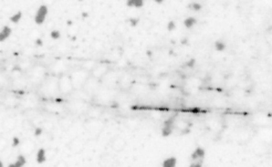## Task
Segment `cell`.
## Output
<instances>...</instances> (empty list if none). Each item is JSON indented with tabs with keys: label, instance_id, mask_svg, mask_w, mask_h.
Masks as SVG:
<instances>
[{
	"label": "cell",
	"instance_id": "cell-10",
	"mask_svg": "<svg viewBox=\"0 0 272 167\" xmlns=\"http://www.w3.org/2000/svg\"><path fill=\"white\" fill-rule=\"evenodd\" d=\"M214 47H215L216 51H218V52H222V51L226 50L227 44L225 43L222 40H217V41L215 42V44H214Z\"/></svg>",
	"mask_w": 272,
	"mask_h": 167
},
{
	"label": "cell",
	"instance_id": "cell-9",
	"mask_svg": "<svg viewBox=\"0 0 272 167\" xmlns=\"http://www.w3.org/2000/svg\"><path fill=\"white\" fill-rule=\"evenodd\" d=\"M196 23H197V19L195 17H188V18H186V20L184 21V26L186 27L187 29H191Z\"/></svg>",
	"mask_w": 272,
	"mask_h": 167
},
{
	"label": "cell",
	"instance_id": "cell-20",
	"mask_svg": "<svg viewBox=\"0 0 272 167\" xmlns=\"http://www.w3.org/2000/svg\"><path fill=\"white\" fill-rule=\"evenodd\" d=\"M2 166H3V164H2V162L0 160V167H2Z\"/></svg>",
	"mask_w": 272,
	"mask_h": 167
},
{
	"label": "cell",
	"instance_id": "cell-2",
	"mask_svg": "<svg viewBox=\"0 0 272 167\" xmlns=\"http://www.w3.org/2000/svg\"><path fill=\"white\" fill-rule=\"evenodd\" d=\"M11 33H12V29L9 26H3L0 29V42L7 41L8 39L10 38V36H11Z\"/></svg>",
	"mask_w": 272,
	"mask_h": 167
},
{
	"label": "cell",
	"instance_id": "cell-4",
	"mask_svg": "<svg viewBox=\"0 0 272 167\" xmlns=\"http://www.w3.org/2000/svg\"><path fill=\"white\" fill-rule=\"evenodd\" d=\"M26 164H27V158H26V156L20 154V155L17 156L16 162H14V164H10L9 167H22V166H24Z\"/></svg>",
	"mask_w": 272,
	"mask_h": 167
},
{
	"label": "cell",
	"instance_id": "cell-16",
	"mask_svg": "<svg viewBox=\"0 0 272 167\" xmlns=\"http://www.w3.org/2000/svg\"><path fill=\"white\" fill-rule=\"evenodd\" d=\"M42 132H43L42 127H36V130H35V136H40V135L42 134Z\"/></svg>",
	"mask_w": 272,
	"mask_h": 167
},
{
	"label": "cell",
	"instance_id": "cell-1",
	"mask_svg": "<svg viewBox=\"0 0 272 167\" xmlns=\"http://www.w3.org/2000/svg\"><path fill=\"white\" fill-rule=\"evenodd\" d=\"M49 14V9L47 5H41L40 7L37 9L36 14H35V22L37 24H42L44 23L47 17Z\"/></svg>",
	"mask_w": 272,
	"mask_h": 167
},
{
	"label": "cell",
	"instance_id": "cell-14",
	"mask_svg": "<svg viewBox=\"0 0 272 167\" xmlns=\"http://www.w3.org/2000/svg\"><path fill=\"white\" fill-rule=\"evenodd\" d=\"M175 28H176V22L175 21H169L168 23H167V30L168 31H173V30H175Z\"/></svg>",
	"mask_w": 272,
	"mask_h": 167
},
{
	"label": "cell",
	"instance_id": "cell-17",
	"mask_svg": "<svg viewBox=\"0 0 272 167\" xmlns=\"http://www.w3.org/2000/svg\"><path fill=\"white\" fill-rule=\"evenodd\" d=\"M195 62H196V60H195V59H191V60H189L186 63V66H188V68H194V66H195Z\"/></svg>",
	"mask_w": 272,
	"mask_h": 167
},
{
	"label": "cell",
	"instance_id": "cell-19",
	"mask_svg": "<svg viewBox=\"0 0 272 167\" xmlns=\"http://www.w3.org/2000/svg\"><path fill=\"white\" fill-rule=\"evenodd\" d=\"M156 3H163L164 2V0H154Z\"/></svg>",
	"mask_w": 272,
	"mask_h": 167
},
{
	"label": "cell",
	"instance_id": "cell-15",
	"mask_svg": "<svg viewBox=\"0 0 272 167\" xmlns=\"http://www.w3.org/2000/svg\"><path fill=\"white\" fill-rule=\"evenodd\" d=\"M19 144H20V138L14 136V137L12 138V147H17Z\"/></svg>",
	"mask_w": 272,
	"mask_h": 167
},
{
	"label": "cell",
	"instance_id": "cell-6",
	"mask_svg": "<svg viewBox=\"0 0 272 167\" xmlns=\"http://www.w3.org/2000/svg\"><path fill=\"white\" fill-rule=\"evenodd\" d=\"M36 160L39 164H43L45 160H47V155H45V149L44 148H40L36 154Z\"/></svg>",
	"mask_w": 272,
	"mask_h": 167
},
{
	"label": "cell",
	"instance_id": "cell-5",
	"mask_svg": "<svg viewBox=\"0 0 272 167\" xmlns=\"http://www.w3.org/2000/svg\"><path fill=\"white\" fill-rule=\"evenodd\" d=\"M177 165V158L175 156H172V157H167L165 158L162 166L163 167H175Z\"/></svg>",
	"mask_w": 272,
	"mask_h": 167
},
{
	"label": "cell",
	"instance_id": "cell-12",
	"mask_svg": "<svg viewBox=\"0 0 272 167\" xmlns=\"http://www.w3.org/2000/svg\"><path fill=\"white\" fill-rule=\"evenodd\" d=\"M188 8H189L190 10H193V11H200L202 7H201L200 3H198V2H191V3L188 6Z\"/></svg>",
	"mask_w": 272,
	"mask_h": 167
},
{
	"label": "cell",
	"instance_id": "cell-18",
	"mask_svg": "<svg viewBox=\"0 0 272 167\" xmlns=\"http://www.w3.org/2000/svg\"><path fill=\"white\" fill-rule=\"evenodd\" d=\"M35 43L38 45V47H42V44H43V41H42V39L41 38H38V39H36V41H35Z\"/></svg>",
	"mask_w": 272,
	"mask_h": 167
},
{
	"label": "cell",
	"instance_id": "cell-8",
	"mask_svg": "<svg viewBox=\"0 0 272 167\" xmlns=\"http://www.w3.org/2000/svg\"><path fill=\"white\" fill-rule=\"evenodd\" d=\"M21 19H22V12H21V11H17V12H14V15H11V16H10V18H9L10 22H11V23H14V24L19 23V22L21 21Z\"/></svg>",
	"mask_w": 272,
	"mask_h": 167
},
{
	"label": "cell",
	"instance_id": "cell-13",
	"mask_svg": "<svg viewBox=\"0 0 272 167\" xmlns=\"http://www.w3.org/2000/svg\"><path fill=\"white\" fill-rule=\"evenodd\" d=\"M50 37H51V39H53V40H58V39H60V37H61V32H60V30H58V29L52 30V31L50 32Z\"/></svg>",
	"mask_w": 272,
	"mask_h": 167
},
{
	"label": "cell",
	"instance_id": "cell-3",
	"mask_svg": "<svg viewBox=\"0 0 272 167\" xmlns=\"http://www.w3.org/2000/svg\"><path fill=\"white\" fill-rule=\"evenodd\" d=\"M205 155H206L205 149H204L202 147H197V148L194 151L193 154H191L190 158H191V160H202L204 157H205Z\"/></svg>",
	"mask_w": 272,
	"mask_h": 167
},
{
	"label": "cell",
	"instance_id": "cell-21",
	"mask_svg": "<svg viewBox=\"0 0 272 167\" xmlns=\"http://www.w3.org/2000/svg\"><path fill=\"white\" fill-rule=\"evenodd\" d=\"M79 1H82V0H79Z\"/></svg>",
	"mask_w": 272,
	"mask_h": 167
},
{
	"label": "cell",
	"instance_id": "cell-11",
	"mask_svg": "<svg viewBox=\"0 0 272 167\" xmlns=\"http://www.w3.org/2000/svg\"><path fill=\"white\" fill-rule=\"evenodd\" d=\"M173 130H174L173 126H166V125H163V127H162V135H163L164 137L171 136L172 133H173Z\"/></svg>",
	"mask_w": 272,
	"mask_h": 167
},
{
	"label": "cell",
	"instance_id": "cell-7",
	"mask_svg": "<svg viewBox=\"0 0 272 167\" xmlns=\"http://www.w3.org/2000/svg\"><path fill=\"white\" fill-rule=\"evenodd\" d=\"M126 6L129 8H142L144 0H126Z\"/></svg>",
	"mask_w": 272,
	"mask_h": 167
}]
</instances>
